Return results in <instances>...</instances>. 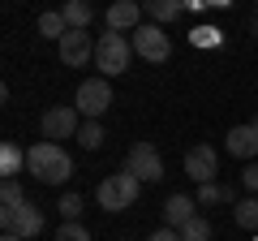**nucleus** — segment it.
Segmentation results:
<instances>
[{
    "label": "nucleus",
    "instance_id": "obj_28",
    "mask_svg": "<svg viewBox=\"0 0 258 241\" xmlns=\"http://www.w3.org/2000/svg\"><path fill=\"white\" fill-rule=\"evenodd\" d=\"M120 241H129V237H120Z\"/></svg>",
    "mask_w": 258,
    "mask_h": 241
},
{
    "label": "nucleus",
    "instance_id": "obj_15",
    "mask_svg": "<svg viewBox=\"0 0 258 241\" xmlns=\"http://www.w3.org/2000/svg\"><path fill=\"white\" fill-rule=\"evenodd\" d=\"M232 224H237V228H245V232H258V198H254V194L241 198V203L232 207Z\"/></svg>",
    "mask_w": 258,
    "mask_h": 241
},
{
    "label": "nucleus",
    "instance_id": "obj_18",
    "mask_svg": "<svg viewBox=\"0 0 258 241\" xmlns=\"http://www.w3.org/2000/svg\"><path fill=\"white\" fill-rule=\"evenodd\" d=\"M181 0H151L147 5V13H151V22H155V26H164V22H172V18H181Z\"/></svg>",
    "mask_w": 258,
    "mask_h": 241
},
{
    "label": "nucleus",
    "instance_id": "obj_22",
    "mask_svg": "<svg viewBox=\"0 0 258 241\" xmlns=\"http://www.w3.org/2000/svg\"><path fill=\"white\" fill-rule=\"evenodd\" d=\"M0 203H5V207L26 203V194H22V186H18V181H5V186H0Z\"/></svg>",
    "mask_w": 258,
    "mask_h": 241
},
{
    "label": "nucleus",
    "instance_id": "obj_20",
    "mask_svg": "<svg viewBox=\"0 0 258 241\" xmlns=\"http://www.w3.org/2000/svg\"><path fill=\"white\" fill-rule=\"evenodd\" d=\"M181 241H211V220H203V215H194L189 224L181 228Z\"/></svg>",
    "mask_w": 258,
    "mask_h": 241
},
{
    "label": "nucleus",
    "instance_id": "obj_29",
    "mask_svg": "<svg viewBox=\"0 0 258 241\" xmlns=\"http://www.w3.org/2000/svg\"><path fill=\"white\" fill-rule=\"evenodd\" d=\"M254 241H258V237H254Z\"/></svg>",
    "mask_w": 258,
    "mask_h": 241
},
{
    "label": "nucleus",
    "instance_id": "obj_12",
    "mask_svg": "<svg viewBox=\"0 0 258 241\" xmlns=\"http://www.w3.org/2000/svg\"><path fill=\"white\" fill-rule=\"evenodd\" d=\"M228 155L232 159H254L258 155V130L254 125H232L228 130Z\"/></svg>",
    "mask_w": 258,
    "mask_h": 241
},
{
    "label": "nucleus",
    "instance_id": "obj_25",
    "mask_svg": "<svg viewBox=\"0 0 258 241\" xmlns=\"http://www.w3.org/2000/svg\"><path fill=\"white\" fill-rule=\"evenodd\" d=\"M151 241H181V232H176V228H155Z\"/></svg>",
    "mask_w": 258,
    "mask_h": 241
},
{
    "label": "nucleus",
    "instance_id": "obj_17",
    "mask_svg": "<svg viewBox=\"0 0 258 241\" xmlns=\"http://www.w3.org/2000/svg\"><path fill=\"white\" fill-rule=\"evenodd\" d=\"M39 35L43 39H56V43H60L64 35H69V26H64V13H39Z\"/></svg>",
    "mask_w": 258,
    "mask_h": 241
},
{
    "label": "nucleus",
    "instance_id": "obj_16",
    "mask_svg": "<svg viewBox=\"0 0 258 241\" xmlns=\"http://www.w3.org/2000/svg\"><path fill=\"white\" fill-rule=\"evenodd\" d=\"M60 13H64V26H69V30H86V26H91V18H95V9L86 5V0H69Z\"/></svg>",
    "mask_w": 258,
    "mask_h": 241
},
{
    "label": "nucleus",
    "instance_id": "obj_11",
    "mask_svg": "<svg viewBox=\"0 0 258 241\" xmlns=\"http://www.w3.org/2000/svg\"><path fill=\"white\" fill-rule=\"evenodd\" d=\"M142 26V9L134 5V0H116V5H108V30H116V35H134V30Z\"/></svg>",
    "mask_w": 258,
    "mask_h": 241
},
{
    "label": "nucleus",
    "instance_id": "obj_4",
    "mask_svg": "<svg viewBox=\"0 0 258 241\" xmlns=\"http://www.w3.org/2000/svg\"><path fill=\"white\" fill-rule=\"evenodd\" d=\"M129 43H134V56H142L151 65H159V61L172 56V39H168L164 26H155V22H142V26L129 35Z\"/></svg>",
    "mask_w": 258,
    "mask_h": 241
},
{
    "label": "nucleus",
    "instance_id": "obj_14",
    "mask_svg": "<svg viewBox=\"0 0 258 241\" xmlns=\"http://www.w3.org/2000/svg\"><path fill=\"white\" fill-rule=\"evenodd\" d=\"M22 168H26V151H22L18 142H5V147H0V172H5V181H13Z\"/></svg>",
    "mask_w": 258,
    "mask_h": 241
},
{
    "label": "nucleus",
    "instance_id": "obj_6",
    "mask_svg": "<svg viewBox=\"0 0 258 241\" xmlns=\"http://www.w3.org/2000/svg\"><path fill=\"white\" fill-rule=\"evenodd\" d=\"M74 108L82 112L86 120H99L103 112L112 108V82L108 78H86V82L78 86V95H74Z\"/></svg>",
    "mask_w": 258,
    "mask_h": 241
},
{
    "label": "nucleus",
    "instance_id": "obj_10",
    "mask_svg": "<svg viewBox=\"0 0 258 241\" xmlns=\"http://www.w3.org/2000/svg\"><path fill=\"white\" fill-rule=\"evenodd\" d=\"M60 61L69 69H82L95 61V39L86 35V30H69V35L60 39Z\"/></svg>",
    "mask_w": 258,
    "mask_h": 241
},
{
    "label": "nucleus",
    "instance_id": "obj_2",
    "mask_svg": "<svg viewBox=\"0 0 258 241\" xmlns=\"http://www.w3.org/2000/svg\"><path fill=\"white\" fill-rule=\"evenodd\" d=\"M129 56H134V43H129L125 35H116V30H108V35L95 39V69H99V78H116L129 69Z\"/></svg>",
    "mask_w": 258,
    "mask_h": 241
},
{
    "label": "nucleus",
    "instance_id": "obj_8",
    "mask_svg": "<svg viewBox=\"0 0 258 241\" xmlns=\"http://www.w3.org/2000/svg\"><path fill=\"white\" fill-rule=\"evenodd\" d=\"M82 112L78 108H47L43 120H39V134H43V142H60V138H78V130H82Z\"/></svg>",
    "mask_w": 258,
    "mask_h": 241
},
{
    "label": "nucleus",
    "instance_id": "obj_7",
    "mask_svg": "<svg viewBox=\"0 0 258 241\" xmlns=\"http://www.w3.org/2000/svg\"><path fill=\"white\" fill-rule=\"evenodd\" d=\"M125 172L138 176L142 186H151V181H159L164 176V159H159V151L151 147V142H134L125 155Z\"/></svg>",
    "mask_w": 258,
    "mask_h": 241
},
{
    "label": "nucleus",
    "instance_id": "obj_26",
    "mask_svg": "<svg viewBox=\"0 0 258 241\" xmlns=\"http://www.w3.org/2000/svg\"><path fill=\"white\" fill-rule=\"evenodd\" d=\"M0 241H22V237H13V232H5V237H0Z\"/></svg>",
    "mask_w": 258,
    "mask_h": 241
},
{
    "label": "nucleus",
    "instance_id": "obj_5",
    "mask_svg": "<svg viewBox=\"0 0 258 241\" xmlns=\"http://www.w3.org/2000/svg\"><path fill=\"white\" fill-rule=\"evenodd\" d=\"M0 224H5V232L30 241V237H39V232H43V211L26 198V203H18V207H0Z\"/></svg>",
    "mask_w": 258,
    "mask_h": 241
},
{
    "label": "nucleus",
    "instance_id": "obj_1",
    "mask_svg": "<svg viewBox=\"0 0 258 241\" xmlns=\"http://www.w3.org/2000/svg\"><path fill=\"white\" fill-rule=\"evenodd\" d=\"M26 172L43 186H60L74 176V159L60 142H35V147H26Z\"/></svg>",
    "mask_w": 258,
    "mask_h": 241
},
{
    "label": "nucleus",
    "instance_id": "obj_27",
    "mask_svg": "<svg viewBox=\"0 0 258 241\" xmlns=\"http://www.w3.org/2000/svg\"><path fill=\"white\" fill-rule=\"evenodd\" d=\"M254 35H258V18H254Z\"/></svg>",
    "mask_w": 258,
    "mask_h": 241
},
{
    "label": "nucleus",
    "instance_id": "obj_3",
    "mask_svg": "<svg viewBox=\"0 0 258 241\" xmlns=\"http://www.w3.org/2000/svg\"><path fill=\"white\" fill-rule=\"evenodd\" d=\"M142 194V181L138 176H129L125 168L120 172H112L108 181H99V190H95V203L103 207V211H125V207H134Z\"/></svg>",
    "mask_w": 258,
    "mask_h": 241
},
{
    "label": "nucleus",
    "instance_id": "obj_19",
    "mask_svg": "<svg viewBox=\"0 0 258 241\" xmlns=\"http://www.w3.org/2000/svg\"><path fill=\"white\" fill-rule=\"evenodd\" d=\"M103 138H108V134H103L99 120H82V130H78V142H82L86 151H99V147H103Z\"/></svg>",
    "mask_w": 258,
    "mask_h": 241
},
{
    "label": "nucleus",
    "instance_id": "obj_23",
    "mask_svg": "<svg viewBox=\"0 0 258 241\" xmlns=\"http://www.w3.org/2000/svg\"><path fill=\"white\" fill-rule=\"evenodd\" d=\"M56 241H91V232H86L82 224H60V228H56Z\"/></svg>",
    "mask_w": 258,
    "mask_h": 241
},
{
    "label": "nucleus",
    "instance_id": "obj_9",
    "mask_svg": "<svg viewBox=\"0 0 258 241\" xmlns=\"http://www.w3.org/2000/svg\"><path fill=\"white\" fill-rule=\"evenodd\" d=\"M215 168H220L215 147L198 142L194 151H185V176H189V181H198V186H211V181H215Z\"/></svg>",
    "mask_w": 258,
    "mask_h": 241
},
{
    "label": "nucleus",
    "instance_id": "obj_13",
    "mask_svg": "<svg viewBox=\"0 0 258 241\" xmlns=\"http://www.w3.org/2000/svg\"><path fill=\"white\" fill-rule=\"evenodd\" d=\"M194 207H198V203H194L189 194H172V198L164 203V228H176V232H181L185 224H189L194 215H198Z\"/></svg>",
    "mask_w": 258,
    "mask_h": 241
},
{
    "label": "nucleus",
    "instance_id": "obj_21",
    "mask_svg": "<svg viewBox=\"0 0 258 241\" xmlns=\"http://www.w3.org/2000/svg\"><path fill=\"white\" fill-rule=\"evenodd\" d=\"M86 211V203H82V194H64L60 198V215H64V224H78V215Z\"/></svg>",
    "mask_w": 258,
    "mask_h": 241
},
{
    "label": "nucleus",
    "instance_id": "obj_24",
    "mask_svg": "<svg viewBox=\"0 0 258 241\" xmlns=\"http://www.w3.org/2000/svg\"><path fill=\"white\" fill-rule=\"evenodd\" d=\"M241 186H245V190H249V194H254V198H258V164H249V168H245V172H241Z\"/></svg>",
    "mask_w": 258,
    "mask_h": 241
}]
</instances>
